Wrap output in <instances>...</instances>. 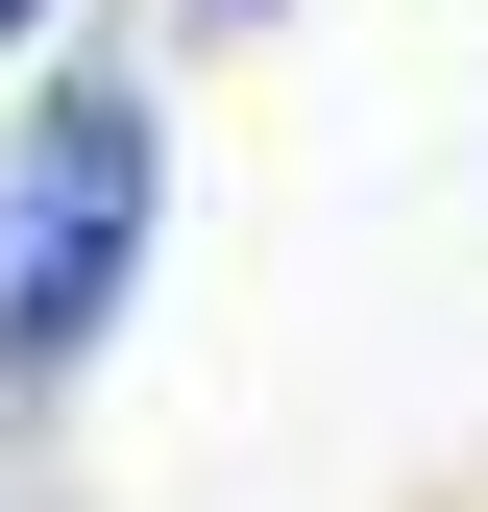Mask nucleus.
I'll list each match as a JSON object with an SVG mask.
<instances>
[{
	"instance_id": "nucleus-1",
	"label": "nucleus",
	"mask_w": 488,
	"mask_h": 512,
	"mask_svg": "<svg viewBox=\"0 0 488 512\" xmlns=\"http://www.w3.org/2000/svg\"><path fill=\"white\" fill-rule=\"evenodd\" d=\"M147 220H171V98H147V49H49L25 122H0V415H49V391L122 342Z\"/></svg>"
},
{
	"instance_id": "nucleus-2",
	"label": "nucleus",
	"mask_w": 488,
	"mask_h": 512,
	"mask_svg": "<svg viewBox=\"0 0 488 512\" xmlns=\"http://www.w3.org/2000/svg\"><path fill=\"white\" fill-rule=\"evenodd\" d=\"M49 49H74V0H0V74H49Z\"/></svg>"
},
{
	"instance_id": "nucleus-3",
	"label": "nucleus",
	"mask_w": 488,
	"mask_h": 512,
	"mask_svg": "<svg viewBox=\"0 0 488 512\" xmlns=\"http://www.w3.org/2000/svg\"><path fill=\"white\" fill-rule=\"evenodd\" d=\"M196 25H269V0H196Z\"/></svg>"
}]
</instances>
